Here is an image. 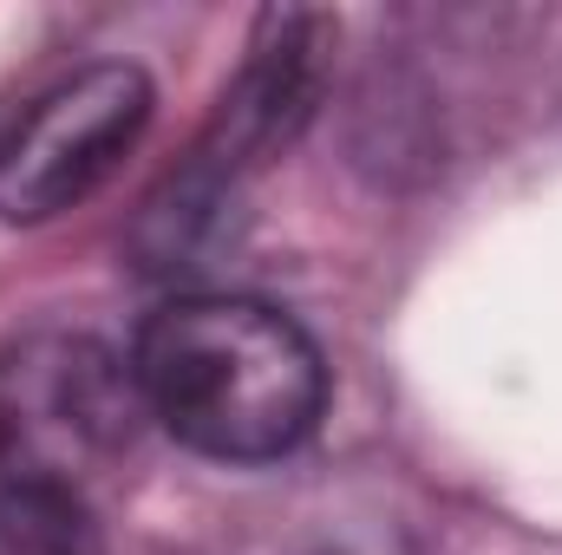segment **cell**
I'll use <instances>...</instances> for the list:
<instances>
[{
	"label": "cell",
	"instance_id": "7a4b0ae2",
	"mask_svg": "<svg viewBox=\"0 0 562 555\" xmlns=\"http://www.w3.org/2000/svg\"><path fill=\"white\" fill-rule=\"evenodd\" d=\"M334 20L307 13V7H269L249 33V59L236 72V86L223 92L210 132L196 138L190 163L150 196L138 223V242L150 269H177L203 249V236L216 229L223 203L243 190L249 170H262L288 144L307 132L314 105H321V59H327Z\"/></svg>",
	"mask_w": 562,
	"mask_h": 555
},
{
	"label": "cell",
	"instance_id": "8992f818",
	"mask_svg": "<svg viewBox=\"0 0 562 555\" xmlns=\"http://www.w3.org/2000/svg\"><path fill=\"white\" fill-rule=\"evenodd\" d=\"M7 125H13V118H7V112H0V138H7Z\"/></svg>",
	"mask_w": 562,
	"mask_h": 555
},
{
	"label": "cell",
	"instance_id": "6da1fadb",
	"mask_svg": "<svg viewBox=\"0 0 562 555\" xmlns=\"http://www.w3.org/2000/svg\"><path fill=\"white\" fill-rule=\"evenodd\" d=\"M144 412L216 464H276L327 412V360L294 314L249 294H177L132 347Z\"/></svg>",
	"mask_w": 562,
	"mask_h": 555
},
{
	"label": "cell",
	"instance_id": "277c9868",
	"mask_svg": "<svg viewBox=\"0 0 562 555\" xmlns=\"http://www.w3.org/2000/svg\"><path fill=\"white\" fill-rule=\"evenodd\" d=\"M150 79L132 59H99L40 92L0 138V216L7 223H53L79 209L144 138L150 125Z\"/></svg>",
	"mask_w": 562,
	"mask_h": 555
},
{
	"label": "cell",
	"instance_id": "3957f363",
	"mask_svg": "<svg viewBox=\"0 0 562 555\" xmlns=\"http://www.w3.org/2000/svg\"><path fill=\"white\" fill-rule=\"evenodd\" d=\"M132 360L72 327H33L0 347V477L79 490L119 464L144 424Z\"/></svg>",
	"mask_w": 562,
	"mask_h": 555
},
{
	"label": "cell",
	"instance_id": "5b68a950",
	"mask_svg": "<svg viewBox=\"0 0 562 555\" xmlns=\"http://www.w3.org/2000/svg\"><path fill=\"white\" fill-rule=\"evenodd\" d=\"M0 555H105L79 490L0 477Z\"/></svg>",
	"mask_w": 562,
	"mask_h": 555
}]
</instances>
